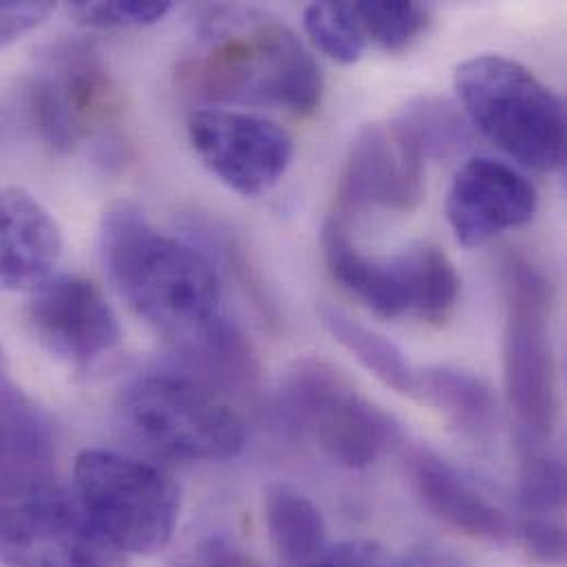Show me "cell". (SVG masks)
<instances>
[{
	"mask_svg": "<svg viewBox=\"0 0 567 567\" xmlns=\"http://www.w3.org/2000/svg\"><path fill=\"white\" fill-rule=\"evenodd\" d=\"M53 460L55 442L44 413L0 378V502L11 504L49 488Z\"/></svg>",
	"mask_w": 567,
	"mask_h": 567,
	"instance_id": "obj_17",
	"label": "cell"
},
{
	"mask_svg": "<svg viewBox=\"0 0 567 567\" xmlns=\"http://www.w3.org/2000/svg\"><path fill=\"white\" fill-rule=\"evenodd\" d=\"M7 567H124L122 553L89 522L73 493L44 488L0 506Z\"/></svg>",
	"mask_w": 567,
	"mask_h": 567,
	"instance_id": "obj_10",
	"label": "cell"
},
{
	"mask_svg": "<svg viewBox=\"0 0 567 567\" xmlns=\"http://www.w3.org/2000/svg\"><path fill=\"white\" fill-rule=\"evenodd\" d=\"M422 197V153L393 122L369 124L351 144L331 215L349 221L351 215L369 208L411 213Z\"/></svg>",
	"mask_w": 567,
	"mask_h": 567,
	"instance_id": "obj_12",
	"label": "cell"
},
{
	"mask_svg": "<svg viewBox=\"0 0 567 567\" xmlns=\"http://www.w3.org/2000/svg\"><path fill=\"white\" fill-rule=\"evenodd\" d=\"M455 91L468 120L522 166L553 173L566 164V109L524 64L484 53L455 71Z\"/></svg>",
	"mask_w": 567,
	"mask_h": 567,
	"instance_id": "obj_3",
	"label": "cell"
},
{
	"mask_svg": "<svg viewBox=\"0 0 567 567\" xmlns=\"http://www.w3.org/2000/svg\"><path fill=\"white\" fill-rule=\"evenodd\" d=\"M393 124L415 144L424 159L453 157L471 146L468 120L460 109L435 93H424L400 111Z\"/></svg>",
	"mask_w": 567,
	"mask_h": 567,
	"instance_id": "obj_21",
	"label": "cell"
},
{
	"mask_svg": "<svg viewBox=\"0 0 567 567\" xmlns=\"http://www.w3.org/2000/svg\"><path fill=\"white\" fill-rule=\"evenodd\" d=\"M322 252L331 277L382 318L444 322L460 298V277L433 244H417L391 257L362 255L349 239V221L329 215Z\"/></svg>",
	"mask_w": 567,
	"mask_h": 567,
	"instance_id": "obj_6",
	"label": "cell"
},
{
	"mask_svg": "<svg viewBox=\"0 0 567 567\" xmlns=\"http://www.w3.org/2000/svg\"><path fill=\"white\" fill-rule=\"evenodd\" d=\"M411 473L426 508L455 530L488 544L517 539V522L435 451L417 449L411 460Z\"/></svg>",
	"mask_w": 567,
	"mask_h": 567,
	"instance_id": "obj_15",
	"label": "cell"
},
{
	"mask_svg": "<svg viewBox=\"0 0 567 567\" xmlns=\"http://www.w3.org/2000/svg\"><path fill=\"white\" fill-rule=\"evenodd\" d=\"M504 384L524 446H539L557 424V367L550 333L553 289L528 259L504 270Z\"/></svg>",
	"mask_w": 567,
	"mask_h": 567,
	"instance_id": "obj_8",
	"label": "cell"
},
{
	"mask_svg": "<svg viewBox=\"0 0 567 567\" xmlns=\"http://www.w3.org/2000/svg\"><path fill=\"white\" fill-rule=\"evenodd\" d=\"M526 555L542 566L566 561V528L557 517H528L517 524V539Z\"/></svg>",
	"mask_w": 567,
	"mask_h": 567,
	"instance_id": "obj_26",
	"label": "cell"
},
{
	"mask_svg": "<svg viewBox=\"0 0 567 567\" xmlns=\"http://www.w3.org/2000/svg\"><path fill=\"white\" fill-rule=\"evenodd\" d=\"M62 248L58 221L29 190H0V289L33 291L47 284Z\"/></svg>",
	"mask_w": 567,
	"mask_h": 567,
	"instance_id": "obj_16",
	"label": "cell"
},
{
	"mask_svg": "<svg viewBox=\"0 0 567 567\" xmlns=\"http://www.w3.org/2000/svg\"><path fill=\"white\" fill-rule=\"evenodd\" d=\"M188 140L204 166L248 199L272 190L293 159V140L285 128L239 111H195L188 120Z\"/></svg>",
	"mask_w": 567,
	"mask_h": 567,
	"instance_id": "obj_11",
	"label": "cell"
},
{
	"mask_svg": "<svg viewBox=\"0 0 567 567\" xmlns=\"http://www.w3.org/2000/svg\"><path fill=\"white\" fill-rule=\"evenodd\" d=\"M307 567H393L384 548L375 542L355 539L327 548Z\"/></svg>",
	"mask_w": 567,
	"mask_h": 567,
	"instance_id": "obj_27",
	"label": "cell"
},
{
	"mask_svg": "<svg viewBox=\"0 0 567 567\" xmlns=\"http://www.w3.org/2000/svg\"><path fill=\"white\" fill-rule=\"evenodd\" d=\"M182 86L208 102L261 104L313 113L322 73L300 38L279 18L252 7L213 9L179 64Z\"/></svg>",
	"mask_w": 567,
	"mask_h": 567,
	"instance_id": "obj_2",
	"label": "cell"
},
{
	"mask_svg": "<svg viewBox=\"0 0 567 567\" xmlns=\"http://www.w3.org/2000/svg\"><path fill=\"white\" fill-rule=\"evenodd\" d=\"M69 11L89 27L97 29H128V27H148L159 22L168 11L171 2H73Z\"/></svg>",
	"mask_w": 567,
	"mask_h": 567,
	"instance_id": "obj_25",
	"label": "cell"
},
{
	"mask_svg": "<svg viewBox=\"0 0 567 567\" xmlns=\"http://www.w3.org/2000/svg\"><path fill=\"white\" fill-rule=\"evenodd\" d=\"M27 324L49 353L86 367L122 340V327L104 291L82 277H53L33 289Z\"/></svg>",
	"mask_w": 567,
	"mask_h": 567,
	"instance_id": "obj_13",
	"label": "cell"
},
{
	"mask_svg": "<svg viewBox=\"0 0 567 567\" xmlns=\"http://www.w3.org/2000/svg\"><path fill=\"white\" fill-rule=\"evenodd\" d=\"M266 524L277 555L289 567H307L327 550L320 508L296 486L277 482L266 491Z\"/></svg>",
	"mask_w": 567,
	"mask_h": 567,
	"instance_id": "obj_19",
	"label": "cell"
},
{
	"mask_svg": "<svg viewBox=\"0 0 567 567\" xmlns=\"http://www.w3.org/2000/svg\"><path fill=\"white\" fill-rule=\"evenodd\" d=\"M318 313L327 331L349 353H353L364 369H369L378 380H382L393 391L413 398L417 367L409 362V358L395 342L353 320L349 313L333 305H322Z\"/></svg>",
	"mask_w": 567,
	"mask_h": 567,
	"instance_id": "obj_20",
	"label": "cell"
},
{
	"mask_svg": "<svg viewBox=\"0 0 567 567\" xmlns=\"http://www.w3.org/2000/svg\"><path fill=\"white\" fill-rule=\"evenodd\" d=\"M27 95L38 135L62 153L111 128L124 113L122 89L89 40L60 42Z\"/></svg>",
	"mask_w": 567,
	"mask_h": 567,
	"instance_id": "obj_9",
	"label": "cell"
},
{
	"mask_svg": "<svg viewBox=\"0 0 567 567\" xmlns=\"http://www.w3.org/2000/svg\"><path fill=\"white\" fill-rule=\"evenodd\" d=\"M364 40L375 42L389 53L406 51L431 24L429 7L420 2L378 0V2H353Z\"/></svg>",
	"mask_w": 567,
	"mask_h": 567,
	"instance_id": "obj_22",
	"label": "cell"
},
{
	"mask_svg": "<svg viewBox=\"0 0 567 567\" xmlns=\"http://www.w3.org/2000/svg\"><path fill=\"white\" fill-rule=\"evenodd\" d=\"M413 398L444 413L451 426L473 442L486 444L497 431V395L493 386L473 371L451 364L417 367Z\"/></svg>",
	"mask_w": 567,
	"mask_h": 567,
	"instance_id": "obj_18",
	"label": "cell"
},
{
	"mask_svg": "<svg viewBox=\"0 0 567 567\" xmlns=\"http://www.w3.org/2000/svg\"><path fill=\"white\" fill-rule=\"evenodd\" d=\"M393 567H471L457 553L442 544H420L413 546L409 553Z\"/></svg>",
	"mask_w": 567,
	"mask_h": 567,
	"instance_id": "obj_30",
	"label": "cell"
},
{
	"mask_svg": "<svg viewBox=\"0 0 567 567\" xmlns=\"http://www.w3.org/2000/svg\"><path fill=\"white\" fill-rule=\"evenodd\" d=\"M53 9L51 2H0V47L40 27Z\"/></svg>",
	"mask_w": 567,
	"mask_h": 567,
	"instance_id": "obj_28",
	"label": "cell"
},
{
	"mask_svg": "<svg viewBox=\"0 0 567 567\" xmlns=\"http://www.w3.org/2000/svg\"><path fill=\"white\" fill-rule=\"evenodd\" d=\"M179 567H261V564L235 544L215 537L199 544Z\"/></svg>",
	"mask_w": 567,
	"mask_h": 567,
	"instance_id": "obj_29",
	"label": "cell"
},
{
	"mask_svg": "<svg viewBox=\"0 0 567 567\" xmlns=\"http://www.w3.org/2000/svg\"><path fill=\"white\" fill-rule=\"evenodd\" d=\"M519 499L528 517H557L566 502V468L539 446H524Z\"/></svg>",
	"mask_w": 567,
	"mask_h": 567,
	"instance_id": "obj_24",
	"label": "cell"
},
{
	"mask_svg": "<svg viewBox=\"0 0 567 567\" xmlns=\"http://www.w3.org/2000/svg\"><path fill=\"white\" fill-rule=\"evenodd\" d=\"M117 422L153 453L184 462L235 457L246 424L230 402L190 373L155 371L131 380L117 400Z\"/></svg>",
	"mask_w": 567,
	"mask_h": 567,
	"instance_id": "obj_4",
	"label": "cell"
},
{
	"mask_svg": "<svg viewBox=\"0 0 567 567\" xmlns=\"http://www.w3.org/2000/svg\"><path fill=\"white\" fill-rule=\"evenodd\" d=\"M305 29L313 44L340 64H353L364 53L367 40L353 2H311L305 9Z\"/></svg>",
	"mask_w": 567,
	"mask_h": 567,
	"instance_id": "obj_23",
	"label": "cell"
},
{
	"mask_svg": "<svg viewBox=\"0 0 567 567\" xmlns=\"http://www.w3.org/2000/svg\"><path fill=\"white\" fill-rule=\"evenodd\" d=\"M71 493L89 522L120 553L155 555L175 535L179 486L153 464L104 449L82 451Z\"/></svg>",
	"mask_w": 567,
	"mask_h": 567,
	"instance_id": "obj_5",
	"label": "cell"
},
{
	"mask_svg": "<svg viewBox=\"0 0 567 567\" xmlns=\"http://www.w3.org/2000/svg\"><path fill=\"white\" fill-rule=\"evenodd\" d=\"M100 257L128 305L184 358L215 344L233 327L210 261L159 233L137 204L117 202L104 213Z\"/></svg>",
	"mask_w": 567,
	"mask_h": 567,
	"instance_id": "obj_1",
	"label": "cell"
},
{
	"mask_svg": "<svg viewBox=\"0 0 567 567\" xmlns=\"http://www.w3.org/2000/svg\"><path fill=\"white\" fill-rule=\"evenodd\" d=\"M285 424L309 437L333 464L362 471L400 440L398 424L371 404L336 367L298 360L279 389Z\"/></svg>",
	"mask_w": 567,
	"mask_h": 567,
	"instance_id": "obj_7",
	"label": "cell"
},
{
	"mask_svg": "<svg viewBox=\"0 0 567 567\" xmlns=\"http://www.w3.org/2000/svg\"><path fill=\"white\" fill-rule=\"evenodd\" d=\"M537 206L539 193L519 168L493 157H475L451 184L446 217L457 244L477 248L530 224Z\"/></svg>",
	"mask_w": 567,
	"mask_h": 567,
	"instance_id": "obj_14",
	"label": "cell"
}]
</instances>
